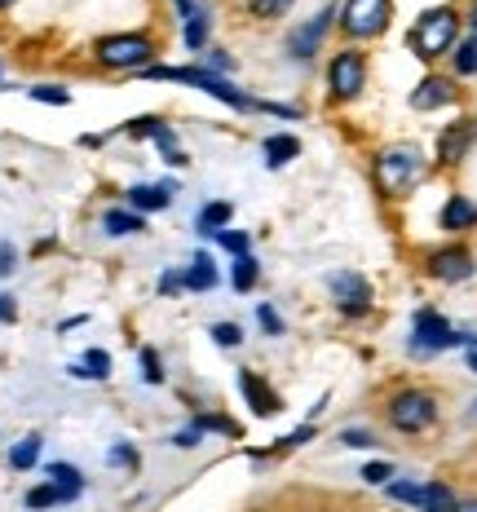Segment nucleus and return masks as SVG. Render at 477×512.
Here are the masks:
<instances>
[{"label":"nucleus","instance_id":"1","mask_svg":"<svg viewBox=\"0 0 477 512\" xmlns=\"http://www.w3.org/2000/svg\"><path fill=\"white\" fill-rule=\"evenodd\" d=\"M142 80H173V84H190V89H199V93H208V98H217L221 106H230V111H265V102L257 98H248L243 89H235L226 76H217V71H208V67H146L142 71Z\"/></svg>","mask_w":477,"mask_h":512},{"label":"nucleus","instance_id":"2","mask_svg":"<svg viewBox=\"0 0 477 512\" xmlns=\"http://www.w3.org/2000/svg\"><path fill=\"white\" fill-rule=\"evenodd\" d=\"M424 177V151L411 142H398V146H385V151L376 155V186L380 195L389 199H402L411 195V190L420 186Z\"/></svg>","mask_w":477,"mask_h":512},{"label":"nucleus","instance_id":"3","mask_svg":"<svg viewBox=\"0 0 477 512\" xmlns=\"http://www.w3.org/2000/svg\"><path fill=\"white\" fill-rule=\"evenodd\" d=\"M455 40H460V14H455L451 5H438V9H424V14L416 18L407 45L416 49V58L433 62V58H447V53L455 49Z\"/></svg>","mask_w":477,"mask_h":512},{"label":"nucleus","instance_id":"4","mask_svg":"<svg viewBox=\"0 0 477 512\" xmlns=\"http://www.w3.org/2000/svg\"><path fill=\"white\" fill-rule=\"evenodd\" d=\"M93 58L106 71H137L142 76L146 67H155V40L142 36V31H120V36H102L93 45Z\"/></svg>","mask_w":477,"mask_h":512},{"label":"nucleus","instance_id":"5","mask_svg":"<svg viewBox=\"0 0 477 512\" xmlns=\"http://www.w3.org/2000/svg\"><path fill=\"white\" fill-rule=\"evenodd\" d=\"M385 415H389V424H394L398 433L416 437V433L438 424V398H433L429 389H398L394 398H389Z\"/></svg>","mask_w":477,"mask_h":512},{"label":"nucleus","instance_id":"6","mask_svg":"<svg viewBox=\"0 0 477 512\" xmlns=\"http://www.w3.org/2000/svg\"><path fill=\"white\" fill-rule=\"evenodd\" d=\"M473 332H455L447 318L438 309H420L416 323H411V354H442V349H455V345H469Z\"/></svg>","mask_w":477,"mask_h":512},{"label":"nucleus","instance_id":"7","mask_svg":"<svg viewBox=\"0 0 477 512\" xmlns=\"http://www.w3.org/2000/svg\"><path fill=\"white\" fill-rule=\"evenodd\" d=\"M389 18H394V0H345L341 31L349 40H376L385 36Z\"/></svg>","mask_w":477,"mask_h":512},{"label":"nucleus","instance_id":"8","mask_svg":"<svg viewBox=\"0 0 477 512\" xmlns=\"http://www.w3.org/2000/svg\"><path fill=\"white\" fill-rule=\"evenodd\" d=\"M327 89H332L336 102H354L358 93L367 89V58L358 49H341L327 67Z\"/></svg>","mask_w":477,"mask_h":512},{"label":"nucleus","instance_id":"9","mask_svg":"<svg viewBox=\"0 0 477 512\" xmlns=\"http://www.w3.org/2000/svg\"><path fill=\"white\" fill-rule=\"evenodd\" d=\"M424 270H429V279H438V283H464V279H473L477 261L464 243H447V248H433L424 256Z\"/></svg>","mask_w":477,"mask_h":512},{"label":"nucleus","instance_id":"10","mask_svg":"<svg viewBox=\"0 0 477 512\" xmlns=\"http://www.w3.org/2000/svg\"><path fill=\"white\" fill-rule=\"evenodd\" d=\"M327 287H332V301H336V309H341L345 318L371 314V283L358 270H336L332 279H327Z\"/></svg>","mask_w":477,"mask_h":512},{"label":"nucleus","instance_id":"11","mask_svg":"<svg viewBox=\"0 0 477 512\" xmlns=\"http://www.w3.org/2000/svg\"><path fill=\"white\" fill-rule=\"evenodd\" d=\"M473 142H477V120H455L447 124L438 133V164H460L464 155L473 151Z\"/></svg>","mask_w":477,"mask_h":512},{"label":"nucleus","instance_id":"12","mask_svg":"<svg viewBox=\"0 0 477 512\" xmlns=\"http://www.w3.org/2000/svg\"><path fill=\"white\" fill-rule=\"evenodd\" d=\"M239 393L248 398V407L257 415H279L283 411V398L257 376V371H239Z\"/></svg>","mask_w":477,"mask_h":512},{"label":"nucleus","instance_id":"13","mask_svg":"<svg viewBox=\"0 0 477 512\" xmlns=\"http://www.w3.org/2000/svg\"><path fill=\"white\" fill-rule=\"evenodd\" d=\"M327 27H332V9H323V14L314 18V23H305V27H296L292 36H288V53L292 58H314L318 45H323V36H327Z\"/></svg>","mask_w":477,"mask_h":512},{"label":"nucleus","instance_id":"14","mask_svg":"<svg viewBox=\"0 0 477 512\" xmlns=\"http://www.w3.org/2000/svg\"><path fill=\"white\" fill-rule=\"evenodd\" d=\"M455 102V84L447 76H424L411 93V106L416 111H438V106H451Z\"/></svg>","mask_w":477,"mask_h":512},{"label":"nucleus","instance_id":"15","mask_svg":"<svg viewBox=\"0 0 477 512\" xmlns=\"http://www.w3.org/2000/svg\"><path fill=\"white\" fill-rule=\"evenodd\" d=\"M173 195H177V181H159V186H133L129 190V208L146 217V212H159V208L173 204Z\"/></svg>","mask_w":477,"mask_h":512},{"label":"nucleus","instance_id":"16","mask_svg":"<svg viewBox=\"0 0 477 512\" xmlns=\"http://www.w3.org/2000/svg\"><path fill=\"white\" fill-rule=\"evenodd\" d=\"M473 226H477V204H473L469 195H451L447 208H442V230L464 234V230H473Z\"/></svg>","mask_w":477,"mask_h":512},{"label":"nucleus","instance_id":"17","mask_svg":"<svg viewBox=\"0 0 477 512\" xmlns=\"http://www.w3.org/2000/svg\"><path fill=\"white\" fill-rule=\"evenodd\" d=\"M102 230L111 234V239H124V234H142L146 230V217L133 208H106L102 212Z\"/></svg>","mask_w":477,"mask_h":512},{"label":"nucleus","instance_id":"18","mask_svg":"<svg viewBox=\"0 0 477 512\" xmlns=\"http://www.w3.org/2000/svg\"><path fill=\"white\" fill-rule=\"evenodd\" d=\"M230 221H235V204H226V199H212V204L199 208L195 230L199 234H221V230H230Z\"/></svg>","mask_w":477,"mask_h":512},{"label":"nucleus","instance_id":"19","mask_svg":"<svg viewBox=\"0 0 477 512\" xmlns=\"http://www.w3.org/2000/svg\"><path fill=\"white\" fill-rule=\"evenodd\" d=\"M296 155H301V137H292V133H274V137H265V164H270V168L292 164Z\"/></svg>","mask_w":477,"mask_h":512},{"label":"nucleus","instance_id":"20","mask_svg":"<svg viewBox=\"0 0 477 512\" xmlns=\"http://www.w3.org/2000/svg\"><path fill=\"white\" fill-rule=\"evenodd\" d=\"M76 380H111V354L106 349H84V358L71 367Z\"/></svg>","mask_w":477,"mask_h":512},{"label":"nucleus","instance_id":"21","mask_svg":"<svg viewBox=\"0 0 477 512\" xmlns=\"http://www.w3.org/2000/svg\"><path fill=\"white\" fill-rule=\"evenodd\" d=\"M212 287H217V265L208 252H199L186 270V292H212Z\"/></svg>","mask_w":477,"mask_h":512},{"label":"nucleus","instance_id":"22","mask_svg":"<svg viewBox=\"0 0 477 512\" xmlns=\"http://www.w3.org/2000/svg\"><path fill=\"white\" fill-rule=\"evenodd\" d=\"M460 508V499H455V490L447 482H429L420 495V512H455Z\"/></svg>","mask_w":477,"mask_h":512},{"label":"nucleus","instance_id":"23","mask_svg":"<svg viewBox=\"0 0 477 512\" xmlns=\"http://www.w3.org/2000/svg\"><path fill=\"white\" fill-rule=\"evenodd\" d=\"M151 142L159 146V155H164V159H168V164H173V168H186V164H190V155L182 151V146H177V133H173V128H168L164 120H159V124H155Z\"/></svg>","mask_w":477,"mask_h":512},{"label":"nucleus","instance_id":"24","mask_svg":"<svg viewBox=\"0 0 477 512\" xmlns=\"http://www.w3.org/2000/svg\"><path fill=\"white\" fill-rule=\"evenodd\" d=\"M40 446H45V437H40V433H27L23 442H14V451H9V464H14L18 473L36 468V460H40Z\"/></svg>","mask_w":477,"mask_h":512},{"label":"nucleus","instance_id":"25","mask_svg":"<svg viewBox=\"0 0 477 512\" xmlns=\"http://www.w3.org/2000/svg\"><path fill=\"white\" fill-rule=\"evenodd\" d=\"M71 499H76V495H67V490H62V486L45 482V486H31L23 504H27L31 512H40V508H53V504H71Z\"/></svg>","mask_w":477,"mask_h":512},{"label":"nucleus","instance_id":"26","mask_svg":"<svg viewBox=\"0 0 477 512\" xmlns=\"http://www.w3.org/2000/svg\"><path fill=\"white\" fill-rule=\"evenodd\" d=\"M261 279V265H257V256H235V270H230V283H235V292H252Z\"/></svg>","mask_w":477,"mask_h":512},{"label":"nucleus","instance_id":"27","mask_svg":"<svg viewBox=\"0 0 477 512\" xmlns=\"http://www.w3.org/2000/svg\"><path fill=\"white\" fill-rule=\"evenodd\" d=\"M186 49L190 53L208 49V9H195V14L186 18Z\"/></svg>","mask_w":477,"mask_h":512},{"label":"nucleus","instance_id":"28","mask_svg":"<svg viewBox=\"0 0 477 512\" xmlns=\"http://www.w3.org/2000/svg\"><path fill=\"white\" fill-rule=\"evenodd\" d=\"M45 473H49V482H53V486H62L67 495H76V499H80L84 477H80V468H76V464H49Z\"/></svg>","mask_w":477,"mask_h":512},{"label":"nucleus","instance_id":"29","mask_svg":"<svg viewBox=\"0 0 477 512\" xmlns=\"http://www.w3.org/2000/svg\"><path fill=\"white\" fill-rule=\"evenodd\" d=\"M296 0H248V14L261 18V23H274V18H283Z\"/></svg>","mask_w":477,"mask_h":512},{"label":"nucleus","instance_id":"30","mask_svg":"<svg viewBox=\"0 0 477 512\" xmlns=\"http://www.w3.org/2000/svg\"><path fill=\"white\" fill-rule=\"evenodd\" d=\"M455 71H460V76H477V36L455 45Z\"/></svg>","mask_w":477,"mask_h":512},{"label":"nucleus","instance_id":"31","mask_svg":"<svg viewBox=\"0 0 477 512\" xmlns=\"http://www.w3.org/2000/svg\"><path fill=\"white\" fill-rule=\"evenodd\" d=\"M31 93V102H45V106H67L71 102V93L62 89V84H36V89H27Z\"/></svg>","mask_w":477,"mask_h":512},{"label":"nucleus","instance_id":"32","mask_svg":"<svg viewBox=\"0 0 477 512\" xmlns=\"http://www.w3.org/2000/svg\"><path fill=\"white\" fill-rule=\"evenodd\" d=\"M195 429L199 433H226V437H239V424L235 420H226V415H199V420H195Z\"/></svg>","mask_w":477,"mask_h":512},{"label":"nucleus","instance_id":"33","mask_svg":"<svg viewBox=\"0 0 477 512\" xmlns=\"http://www.w3.org/2000/svg\"><path fill=\"white\" fill-rule=\"evenodd\" d=\"M389 499H398V504H411V508H420V495H424V486L416 482H389Z\"/></svg>","mask_w":477,"mask_h":512},{"label":"nucleus","instance_id":"34","mask_svg":"<svg viewBox=\"0 0 477 512\" xmlns=\"http://www.w3.org/2000/svg\"><path fill=\"white\" fill-rule=\"evenodd\" d=\"M106 460H111L115 468H137L142 464V455H137V446H129V442H115L111 451H106Z\"/></svg>","mask_w":477,"mask_h":512},{"label":"nucleus","instance_id":"35","mask_svg":"<svg viewBox=\"0 0 477 512\" xmlns=\"http://www.w3.org/2000/svg\"><path fill=\"white\" fill-rule=\"evenodd\" d=\"M217 243H221L226 252H235V256H248V248H252V239H248L243 230H221V234H217Z\"/></svg>","mask_w":477,"mask_h":512},{"label":"nucleus","instance_id":"36","mask_svg":"<svg viewBox=\"0 0 477 512\" xmlns=\"http://www.w3.org/2000/svg\"><path fill=\"white\" fill-rule=\"evenodd\" d=\"M212 340H217L221 349H235V345H243V327L239 323H217L212 327Z\"/></svg>","mask_w":477,"mask_h":512},{"label":"nucleus","instance_id":"37","mask_svg":"<svg viewBox=\"0 0 477 512\" xmlns=\"http://www.w3.org/2000/svg\"><path fill=\"white\" fill-rule=\"evenodd\" d=\"M389 477H394V464H367L363 468V482H371V486H389Z\"/></svg>","mask_w":477,"mask_h":512},{"label":"nucleus","instance_id":"38","mask_svg":"<svg viewBox=\"0 0 477 512\" xmlns=\"http://www.w3.org/2000/svg\"><path fill=\"white\" fill-rule=\"evenodd\" d=\"M142 376H146V384H159V380H164V367H159V354H155V349H142Z\"/></svg>","mask_w":477,"mask_h":512},{"label":"nucleus","instance_id":"39","mask_svg":"<svg viewBox=\"0 0 477 512\" xmlns=\"http://www.w3.org/2000/svg\"><path fill=\"white\" fill-rule=\"evenodd\" d=\"M257 323L265 327V336H283V318L274 314V305H261L257 309Z\"/></svg>","mask_w":477,"mask_h":512},{"label":"nucleus","instance_id":"40","mask_svg":"<svg viewBox=\"0 0 477 512\" xmlns=\"http://www.w3.org/2000/svg\"><path fill=\"white\" fill-rule=\"evenodd\" d=\"M186 287V274H177V270H164L159 274V296H177Z\"/></svg>","mask_w":477,"mask_h":512},{"label":"nucleus","instance_id":"41","mask_svg":"<svg viewBox=\"0 0 477 512\" xmlns=\"http://www.w3.org/2000/svg\"><path fill=\"white\" fill-rule=\"evenodd\" d=\"M14 270H18V248L14 243H0V279H9Z\"/></svg>","mask_w":477,"mask_h":512},{"label":"nucleus","instance_id":"42","mask_svg":"<svg viewBox=\"0 0 477 512\" xmlns=\"http://www.w3.org/2000/svg\"><path fill=\"white\" fill-rule=\"evenodd\" d=\"M341 442H345V446H354V451H358V446H376V437H371L367 429H341Z\"/></svg>","mask_w":477,"mask_h":512},{"label":"nucleus","instance_id":"43","mask_svg":"<svg viewBox=\"0 0 477 512\" xmlns=\"http://www.w3.org/2000/svg\"><path fill=\"white\" fill-rule=\"evenodd\" d=\"M230 67H235V58H226V53H221V49H212V53H208V71H217V76H226Z\"/></svg>","mask_w":477,"mask_h":512},{"label":"nucleus","instance_id":"44","mask_svg":"<svg viewBox=\"0 0 477 512\" xmlns=\"http://www.w3.org/2000/svg\"><path fill=\"white\" fill-rule=\"evenodd\" d=\"M0 323H18V305L9 292H0Z\"/></svg>","mask_w":477,"mask_h":512},{"label":"nucleus","instance_id":"45","mask_svg":"<svg viewBox=\"0 0 477 512\" xmlns=\"http://www.w3.org/2000/svg\"><path fill=\"white\" fill-rule=\"evenodd\" d=\"M199 437H204L199 429H186V433H177V437H173V446H182V451H190V446H199Z\"/></svg>","mask_w":477,"mask_h":512},{"label":"nucleus","instance_id":"46","mask_svg":"<svg viewBox=\"0 0 477 512\" xmlns=\"http://www.w3.org/2000/svg\"><path fill=\"white\" fill-rule=\"evenodd\" d=\"M464 362H469V371H477V336H469V345H464Z\"/></svg>","mask_w":477,"mask_h":512},{"label":"nucleus","instance_id":"47","mask_svg":"<svg viewBox=\"0 0 477 512\" xmlns=\"http://www.w3.org/2000/svg\"><path fill=\"white\" fill-rule=\"evenodd\" d=\"M173 5H177V14H182V23H186V18H190V14H195V9H199L195 0H173Z\"/></svg>","mask_w":477,"mask_h":512},{"label":"nucleus","instance_id":"48","mask_svg":"<svg viewBox=\"0 0 477 512\" xmlns=\"http://www.w3.org/2000/svg\"><path fill=\"white\" fill-rule=\"evenodd\" d=\"M455 512H477V499H464V504L455 508Z\"/></svg>","mask_w":477,"mask_h":512},{"label":"nucleus","instance_id":"49","mask_svg":"<svg viewBox=\"0 0 477 512\" xmlns=\"http://www.w3.org/2000/svg\"><path fill=\"white\" fill-rule=\"evenodd\" d=\"M469 23H473V36H477V0H473V18H469Z\"/></svg>","mask_w":477,"mask_h":512},{"label":"nucleus","instance_id":"50","mask_svg":"<svg viewBox=\"0 0 477 512\" xmlns=\"http://www.w3.org/2000/svg\"><path fill=\"white\" fill-rule=\"evenodd\" d=\"M9 5H18V0H0V9H9Z\"/></svg>","mask_w":477,"mask_h":512},{"label":"nucleus","instance_id":"51","mask_svg":"<svg viewBox=\"0 0 477 512\" xmlns=\"http://www.w3.org/2000/svg\"><path fill=\"white\" fill-rule=\"evenodd\" d=\"M0 80H5V71H0Z\"/></svg>","mask_w":477,"mask_h":512}]
</instances>
